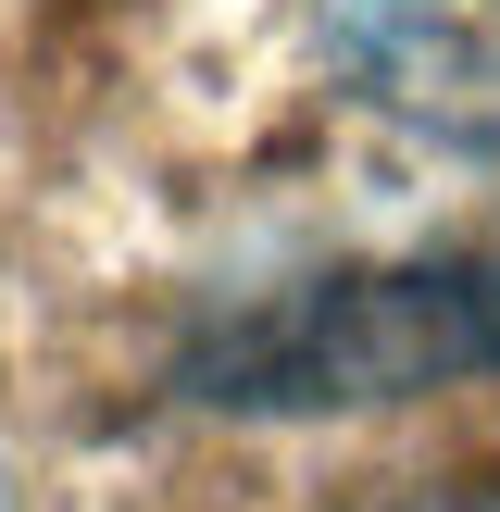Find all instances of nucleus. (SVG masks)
<instances>
[{"label": "nucleus", "mask_w": 500, "mask_h": 512, "mask_svg": "<svg viewBox=\"0 0 500 512\" xmlns=\"http://www.w3.org/2000/svg\"><path fill=\"white\" fill-rule=\"evenodd\" d=\"M325 63L425 150H500V0H325Z\"/></svg>", "instance_id": "obj_2"}, {"label": "nucleus", "mask_w": 500, "mask_h": 512, "mask_svg": "<svg viewBox=\"0 0 500 512\" xmlns=\"http://www.w3.org/2000/svg\"><path fill=\"white\" fill-rule=\"evenodd\" d=\"M500 375V238L375 263L338 288H300L275 313L225 325L188 363V400L225 413H325V400H425Z\"/></svg>", "instance_id": "obj_1"}]
</instances>
